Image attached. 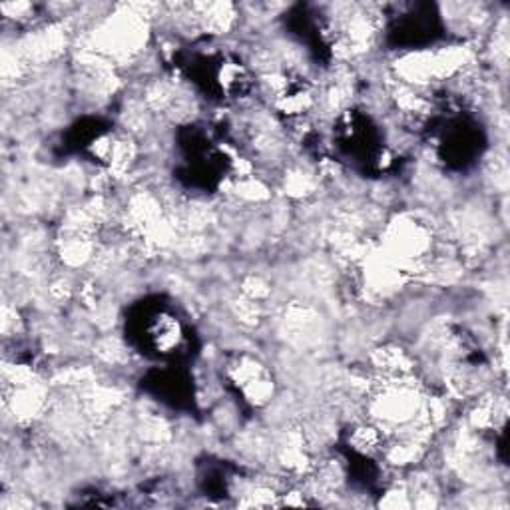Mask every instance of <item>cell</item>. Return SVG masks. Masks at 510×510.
Segmentation results:
<instances>
[{
  "mask_svg": "<svg viewBox=\"0 0 510 510\" xmlns=\"http://www.w3.org/2000/svg\"><path fill=\"white\" fill-rule=\"evenodd\" d=\"M98 248L92 240V233H80V231H64V238H60L56 246V255L64 268L68 270H78L88 265Z\"/></svg>",
  "mask_w": 510,
  "mask_h": 510,
  "instance_id": "6da1fadb",
  "label": "cell"
},
{
  "mask_svg": "<svg viewBox=\"0 0 510 510\" xmlns=\"http://www.w3.org/2000/svg\"><path fill=\"white\" fill-rule=\"evenodd\" d=\"M270 293H271V290H270L268 281H263L261 278H258V275H251V278L243 281V295H246L251 301L261 303Z\"/></svg>",
  "mask_w": 510,
  "mask_h": 510,
  "instance_id": "277c9868",
  "label": "cell"
},
{
  "mask_svg": "<svg viewBox=\"0 0 510 510\" xmlns=\"http://www.w3.org/2000/svg\"><path fill=\"white\" fill-rule=\"evenodd\" d=\"M387 434L373 421H357L347 433L349 449L361 456H377L385 449Z\"/></svg>",
  "mask_w": 510,
  "mask_h": 510,
  "instance_id": "7a4b0ae2",
  "label": "cell"
},
{
  "mask_svg": "<svg viewBox=\"0 0 510 510\" xmlns=\"http://www.w3.org/2000/svg\"><path fill=\"white\" fill-rule=\"evenodd\" d=\"M150 339L158 351L168 353L182 342V327L179 321L169 315H158L156 321L150 325Z\"/></svg>",
  "mask_w": 510,
  "mask_h": 510,
  "instance_id": "3957f363",
  "label": "cell"
}]
</instances>
